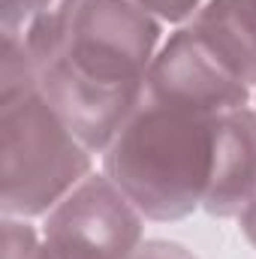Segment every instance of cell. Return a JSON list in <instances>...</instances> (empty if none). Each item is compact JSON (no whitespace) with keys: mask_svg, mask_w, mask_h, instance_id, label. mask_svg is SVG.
I'll return each mask as SVG.
<instances>
[{"mask_svg":"<svg viewBox=\"0 0 256 259\" xmlns=\"http://www.w3.org/2000/svg\"><path fill=\"white\" fill-rule=\"evenodd\" d=\"M94 166L42 91L0 94V211L3 217H46L72 193Z\"/></svg>","mask_w":256,"mask_h":259,"instance_id":"cell-3","label":"cell"},{"mask_svg":"<svg viewBox=\"0 0 256 259\" xmlns=\"http://www.w3.org/2000/svg\"><path fill=\"white\" fill-rule=\"evenodd\" d=\"M130 259H199L190 247H184L181 241H169V238H148L142 241Z\"/></svg>","mask_w":256,"mask_h":259,"instance_id":"cell-11","label":"cell"},{"mask_svg":"<svg viewBox=\"0 0 256 259\" xmlns=\"http://www.w3.org/2000/svg\"><path fill=\"white\" fill-rule=\"evenodd\" d=\"M184 27L235 81L256 91V0H205Z\"/></svg>","mask_w":256,"mask_h":259,"instance_id":"cell-8","label":"cell"},{"mask_svg":"<svg viewBox=\"0 0 256 259\" xmlns=\"http://www.w3.org/2000/svg\"><path fill=\"white\" fill-rule=\"evenodd\" d=\"M136 3L145 12H151L157 21H163V24H181L184 27L205 0H136Z\"/></svg>","mask_w":256,"mask_h":259,"instance_id":"cell-10","label":"cell"},{"mask_svg":"<svg viewBox=\"0 0 256 259\" xmlns=\"http://www.w3.org/2000/svg\"><path fill=\"white\" fill-rule=\"evenodd\" d=\"M217 118L220 115L142 97L103 151V175L145 220H184L202 208L208 193Z\"/></svg>","mask_w":256,"mask_h":259,"instance_id":"cell-2","label":"cell"},{"mask_svg":"<svg viewBox=\"0 0 256 259\" xmlns=\"http://www.w3.org/2000/svg\"><path fill=\"white\" fill-rule=\"evenodd\" d=\"M160 46L163 21L136 0H81L61 58L36 88L75 139L103 154L136 112Z\"/></svg>","mask_w":256,"mask_h":259,"instance_id":"cell-1","label":"cell"},{"mask_svg":"<svg viewBox=\"0 0 256 259\" xmlns=\"http://www.w3.org/2000/svg\"><path fill=\"white\" fill-rule=\"evenodd\" d=\"M253 103H256V91H253ZM253 109H256V106H253Z\"/></svg>","mask_w":256,"mask_h":259,"instance_id":"cell-13","label":"cell"},{"mask_svg":"<svg viewBox=\"0 0 256 259\" xmlns=\"http://www.w3.org/2000/svg\"><path fill=\"white\" fill-rule=\"evenodd\" d=\"M238 226H241V232H244V238L250 241V247L256 250V196L253 202L238 214Z\"/></svg>","mask_w":256,"mask_h":259,"instance_id":"cell-12","label":"cell"},{"mask_svg":"<svg viewBox=\"0 0 256 259\" xmlns=\"http://www.w3.org/2000/svg\"><path fill=\"white\" fill-rule=\"evenodd\" d=\"M0 259H39L42 232L30 226V220L21 217H3L0 220Z\"/></svg>","mask_w":256,"mask_h":259,"instance_id":"cell-9","label":"cell"},{"mask_svg":"<svg viewBox=\"0 0 256 259\" xmlns=\"http://www.w3.org/2000/svg\"><path fill=\"white\" fill-rule=\"evenodd\" d=\"M81 0H0V94L39 84L64 52Z\"/></svg>","mask_w":256,"mask_h":259,"instance_id":"cell-6","label":"cell"},{"mask_svg":"<svg viewBox=\"0 0 256 259\" xmlns=\"http://www.w3.org/2000/svg\"><path fill=\"white\" fill-rule=\"evenodd\" d=\"M39 259H130L145 217L106 175H88L42 220Z\"/></svg>","mask_w":256,"mask_h":259,"instance_id":"cell-4","label":"cell"},{"mask_svg":"<svg viewBox=\"0 0 256 259\" xmlns=\"http://www.w3.org/2000/svg\"><path fill=\"white\" fill-rule=\"evenodd\" d=\"M256 196V109H232L217 118L214 169L202 211L220 220L238 217Z\"/></svg>","mask_w":256,"mask_h":259,"instance_id":"cell-7","label":"cell"},{"mask_svg":"<svg viewBox=\"0 0 256 259\" xmlns=\"http://www.w3.org/2000/svg\"><path fill=\"white\" fill-rule=\"evenodd\" d=\"M145 100L187 106L205 115H226L244 109L253 100V91L235 81L193 36L187 27L169 33L160 46L145 78Z\"/></svg>","mask_w":256,"mask_h":259,"instance_id":"cell-5","label":"cell"}]
</instances>
